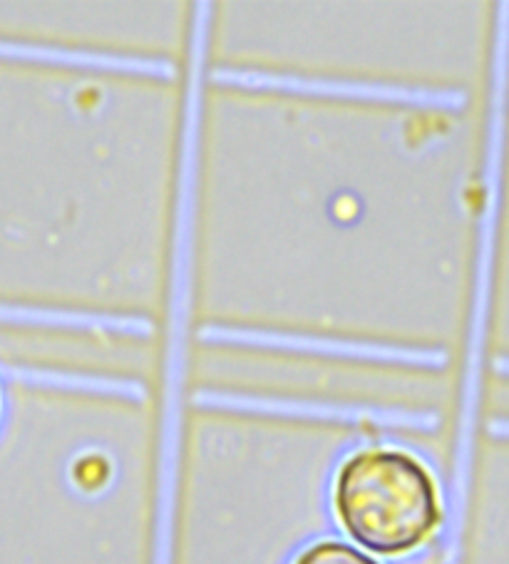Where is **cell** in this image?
Wrapping results in <instances>:
<instances>
[{
	"label": "cell",
	"instance_id": "1",
	"mask_svg": "<svg viewBox=\"0 0 509 564\" xmlns=\"http://www.w3.org/2000/svg\"><path fill=\"white\" fill-rule=\"evenodd\" d=\"M333 502L350 538L378 554L415 550L440 522L433 475L413 455L393 447L350 455L338 470Z\"/></svg>",
	"mask_w": 509,
	"mask_h": 564
},
{
	"label": "cell",
	"instance_id": "2",
	"mask_svg": "<svg viewBox=\"0 0 509 564\" xmlns=\"http://www.w3.org/2000/svg\"><path fill=\"white\" fill-rule=\"evenodd\" d=\"M293 564H378L354 544L338 540H323L303 550Z\"/></svg>",
	"mask_w": 509,
	"mask_h": 564
}]
</instances>
